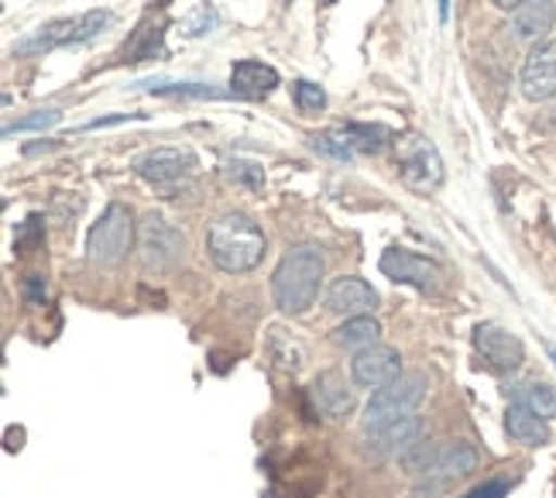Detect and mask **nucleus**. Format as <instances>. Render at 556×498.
<instances>
[{
  "instance_id": "nucleus-20",
  "label": "nucleus",
  "mask_w": 556,
  "mask_h": 498,
  "mask_svg": "<svg viewBox=\"0 0 556 498\" xmlns=\"http://www.w3.org/2000/svg\"><path fill=\"white\" fill-rule=\"evenodd\" d=\"M378 337H381V323L375 316H348L333 331V344H337V348H348V351L375 348Z\"/></svg>"
},
{
  "instance_id": "nucleus-7",
  "label": "nucleus",
  "mask_w": 556,
  "mask_h": 498,
  "mask_svg": "<svg viewBox=\"0 0 556 498\" xmlns=\"http://www.w3.org/2000/svg\"><path fill=\"white\" fill-rule=\"evenodd\" d=\"M138 251H141L144 269L168 272V269H176L182 262L186 237L173 224H168L162 213H148L141 231H138Z\"/></svg>"
},
{
  "instance_id": "nucleus-21",
  "label": "nucleus",
  "mask_w": 556,
  "mask_h": 498,
  "mask_svg": "<svg viewBox=\"0 0 556 498\" xmlns=\"http://www.w3.org/2000/svg\"><path fill=\"white\" fill-rule=\"evenodd\" d=\"M516 402L529 406L532 413H540L543 420H556V388H549L546 382H522L516 385Z\"/></svg>"
},
{
  "instance_id": "nucleus-2",
  "label": "nucleus",
  "mask_w": 556,
  "mask_h": 498,
  "mask_svg": "<svg viewBox=\"0 0 556 498\" xmlns=\"http://www.w3.org/2000/svg\"><path fill=\"white\" fill-rule=\"evenodd\" d=\"M265 248H268L265 234L248 213H224L210 224L206 254L220 272L244 275L251 269H258L265 258Z\"/></svg>"
},
{
  "instance_id": "nucleus-22",
  "label": "nucleus",
  "mask_w": 556,
  "mask_h": 498,
  "mask_svg": "<svg viewBox=\"0 0 556 498\" xmlns=\"http://www.w3.org/2000/svg\"><path fill=\"white\" fill-rule=\"evenodd\" d=\"M268 354H271V361L282 368V372H299L303 368V361H306V348L299 340H292L286 331H271V337H268Z\"/></svg>"
},
{
  "instance_id": "nucleus-16",
  "label": "nucleus",
  "mask_w": 556,
  "mask_h": 498,
  "mask_svg": "<svg viewBox=\"0 0 556 498\" xmlns=\"http://www.w3.org/2000/svg\"><path fill=\"white\" fill-rule=\"evenodd\" d=\"M553 21H556L553 0H522L519 8L508 11V32L519 41H536L553 28Z\"/></svg>"
},
{
  "instance_id": "nucleus-6",
  "label": "nucleus",
  "mask_w": 556,
  "mask_h": 498,
  "mask_svg": "<svg viewBox=\"0 0 556 498\" xmlns=\"http://www.w3.org/2000/svg\"><path fill=\"white\" fill-rule=\"evenodd\" d=\"M106 21H111V14H106V11H87L76 21L73 17L52 21V25H46L35 38L21 41V46L14 49V55H41V52L62 49V46H83V41H90L97 32L106 28Z\"/></svg>"
},
{
  "instance_id": "nucleus-23",
  "label": "nucleus",
  "mask_w": 556,
  "mask_h": 498,
  "mask_svg": "<svg viewBox=\"0 0 556 498\" xmlns=\"http://www.w3.org/2000/svg\"><path fill=\"white\" fill-rule=\"evenodd\" d=\"M292 97H295V107L303 114H319L327 107V94H324V86H316V83H309V79H299L295 83V90H292Z\"/></svg>"
},
{
  "instance_id": "nucleus-27",
  "label": "nucleus",
  "mask_w": 556,
  "mask_h": 498,
  "mask_svg": "<svg viewBox=\"0 0 556 498\" xmlns=\"http://www.w3.org/2000/svg\"><path fill=\"white\" fill-rule=\"evenodd\" d=\"M446 14H451V0H440V17L446 21Z\"/></svg>"
},
{
  "instance_id": "nucleus-28",
  "label": "nucleus",
  "mask_w": 556,
  "mask_h": 498,
  "mask_svg": "<svg viewBox=\"0 0 556 498\" xmlns=\"http://www.w3.org/2000/svg\"><path fill=\"white\" fill-rule=\"evenodd\" d=\"M553 361H556V351H553Z\"/></svg>"
},
{
  "instance_id": "nucleus-18",
  "label": "nucleus",
  "mask_w": 556,
  "mask_h": 498,
  "mask_svg": "<svg viewBox=\"0 0 556 498\" xmlns=\"http://www.w3.org/2000/svg\"><path fill=\"white\" fill-rule=\"evenodd\" d=\"M313 399L319 406V413H324L327 420H340V416H348L351 409H354V393L348 388L344 375L340 372H324L316 378L313 385Z\"/></svg>"
},
{
  "instance_id": "nucleus-14",
  "label": "nucleus",
  "mask_w": 556,
  "mask_h": 498,
  "mask_svg": "<svg viewBox=\"0 0 556 498\" xmlns=\"http://www.w3.org/2000/svg\"><path fill=\"white\" fill-rule=\"evenodd\" d=\"M327 310L340 316H371L378 310V292L361 275H340L327 289Z\"/></svg>"
},
{
  "instance_id": "nucleus-11",
  "label": "nucleus",
  "mask_w": 556,
  "mask_h": 498,
  "mask_svg": "<svg viewBox=\"0 0 556 498\" xmlns=\"http://www.w3.org/2000/svg\"><path fill=\"white\" fill-rule=\"evenodd\" d=\"M475 348L488 361L491 372H498V375L516 372V368H522V361H526L522 340L516 334H508L505 327H498V323H481L475 331Z\"/></svg>"
},
{
  "instance_id": "nucleus-13",
  "label": "nucleus",
  "mask_w": 556,
  "mask_h": 498,
  "mask_svg": "<svg viewBox=\"0 0 556 498\" xmlns=\"http://www.w3.org/2000/svg\"><path fill=\"white\" fill-rule=\"evenodd\" d=\"M402 372H405V368H402V354L395 348H389V344H375V348L357 351L354 361H351V378H354V385L375 388V393L389 385V382H395Z\"/></svg>"
},
{
  "instance_id": "nucleus-17",
  "label": "nucleus",
  "mask_w": 556,
  "mask_h": 498,
  "mask_svg": "<svg viewBox=\"0 0 556 498\" xmlns=\"http://www.w3.org/2000/svg\"><path fill=\"white\" fill-rule=\"evenodd\" d=\"M278 86V70L265 66V62L244 59L230 73V94L244 100H265Z\"/></svg>"
},
{
  "instance_id": "nucleus-9",
  "label": "nucleus",
  "mask_w": 556,
  "mask_h": 498,
  "mask_svg": "<svg viewBox=\"0 0 556 498\" xmlns=\"http://www.w3.org/2000/svg\"><path fill=\"white\" fill-rule=\"evenodd\" d=\"M478 468V450L470 447V444H464V440H451V444H443V447H437V453H433V461H430V468H426L422 474H419V495L422 491H443L446 485H454L457 478H464V474H470Z\"/></svg>"
},
{
  "instance_id": "nucleus-12",
  "label": "nucleus",
  "mask_w": 556,
  "mask_h": 498,
  "mask_svg": "<svg viewBox=\"0 0 556 498\" xmlns=\"http://www.w3.org/2000/svg\"><path fill=\"white\" fill-rule=\"evenodd\" d=\"M192 169H197V159H192L189 151H179V148H152L135 162L138 176L152 186H162V189L189 179Z\"/></svg>"
},
{
  "instance_id": "nucleus-4",
  "label": "nucleus",
  "mask_w": 556,
  "mask_h": 498,
  "mask_svg": "<svg viewBox=\"0 0 556 498\" xmlns=\"http://www.w3.org/2000/svg\"><path fill=\"white\" fill-rule=\"evenodd\" d=\"M131 248H135V216L124 203H111L100 221L90 227L87 258L100 269H117Z\"/></svg>"
},
{
  "instance_id": "nucleus-3",
  "label": "nucleus",
  "mask_w": 556,
  "mask_h": 498,
  "mask_svg": "<svg viewBox=\"0 0 556 498\" xmlns=\"http://www.w3.org/2000/svg\"><path fill=\"white\" fill-rule=\"evenodd\" d=\"M426 388H430V382H426L422 372H402L395 382H389L371 396V402L365 406V416H361V429L368 433L416 413V406L426 399Z\"/></svg>"
},
{
  "instance_id": "nucleus-19",
  "label": "nucleus",
  "mask_w": 556,
  "mask_h": 498,
  "mask_svg": "<svg viewBox=\"0 0 556 498\" xmlns=\"http://www.w3.org/2000/svg\"><path fill=\"white\" fill-rule=\"evenodd\" d=\"M505 429H508L511 440L526 444V447H546L549 444V420H543L540 413H532L529 406H519V402H511L508 416H505Z\"/></svg>"
},
{
  "instance_id": "nucleus-8",
  "label": "nucleus",
  "mask_w": 556,
  "mask_h": 498,
  "mask_svg": "<svg viewBox=\"0 0 556 498\" xmlns=\"http://www.w3.org/2000/svg\"><path fill=\"white\" fill-rule=\"evenodd\" d=\"M381 275H389L392 283L402 286H413L419 292H440L443 289V269L430 258H422L416 251H405V248H389L381 254Z\"/></svg>"
},
{
  "instance_id": "nucleus-15",
  "label": "nucleus",
  "mask_w": 556,
  "mask_h": 498,
  "mask_svg": "<svg viewBox=\"0 0 556 498\" xmlns=\"http://www.w3.org/2000/svg\"><path fill=\"white\" fill-rule=\"evenodd\" d=\"M519 86L529 100H549L556 97V38L543 41L529 52L526 66H522V76H519Z\"/></svg>"
},
{
  "instance_id": "nucleus-25",
  "label": "nucleus",
  "mask_w": 556,
  "mask_h": 498,
  "mask_svg": "<svg viewBox=\"0 0 556 498\" xmlns=\"http://www.w3.org/2000/svg\"><path fill=\"white\" fill-rule=\"evenodd\" d=\"M508 491V482H484L475 491H467L464 498H502Z\"/></svg>"
},
{
  "instance_id": "nucleus-1",
  "label": "nucleus",
  "mask_w": 556,
  "mask_h": 498,
  "mask_svg": "<svg viewBox=\"0 0 556 498\" xmlns=\"http://www.w3.org/2000/svg\"><path fill=\"white\" fill-rule=\"evenodd\" d=\"M327 272V258L319 245H295L282 254L275 275H271V299L282 313H306L316 296L319 283H324Z\"/></svg>"
},
{
  "instance_id": "nucleus-26",
  "label": "nucleus",
  "mask_w": 556,
  "mask_h": 498,
  "mask_svg": "<svg viewBox=\"0 0 556 498\" xmlns=\"http://www.w3.org/2000/svg\"><path fill=\"white\" fill-rule=\"evenodd\" d=\"M495 4H498L502 11H511V8H519V4H522V0H495Z\"/></svg>"
},
{
  "instance_id": "nucleus-10",
  "label": "nucleus",
  "mask_w": 556,
  "mask_h": 498,
  "mask_svg": "<svg viewBox=\"0 0 556 498\" xmlns=\"http://www.w3.org/2000/svg\"><path fill=\"white\" fill-rule=\"evenodd\" d=\"M419 437H422V420L416 413H409V416H402L389 426L368 429L365 437H361V450H365L368 461L402 458V453L409 450Z\"/></svg>"
},
{
  "instance_id": "nucleus-24",
  "label": "nucleus",
  "mask_w": 556,
  "mask_h": 498,
  "mask_svg": "<svg viewBox=\"0 0 556 498\" xmlns=\"http://www.w3.org/2000/svg\"><path fill=\"white\" fill-rule=\"evenodd\" d=\"M59 117H62L59 111H35V114H28V117L4 124V138H11V135H17V132H41V127L59 124Z\"/></svg>"
},
{
  "instance_id": "nucleus-5",
  "label": "nucleus",
  "mask_w": 556,
  "mask_h": 498,
  "mask_svg": "<svg viewBox=\"0 0 556 498\" xmlns=\"http://www.w3.org/2000/svg\"><path fill=\"white\" fill-rule=\"evenodd\" d=\"M399 176L413 192H433L443 186V159L426 135H405L399 141Z\"/></svg>"
}]
</instances>
